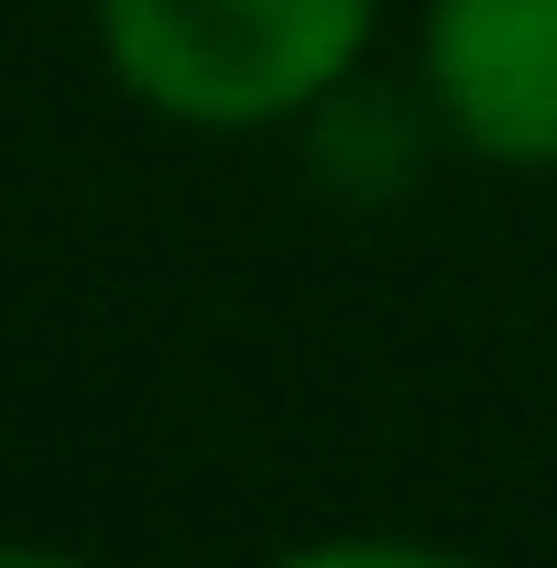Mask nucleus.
Returning <instances> with one entry per match:
<instances>
[{
	"label": "nucleus",
	"instance_id": "f257e3e1",
	"mask_svg": "<svg viewBox=\"0 0 557 568\" xmlns=\"http://www.w3.org/2000/svg\"><path fill=\"white\" fill-rule=\"evenodd\" d=\"M88 22L110 88L198 142L306 132L383 44V0H88Z\"/></svg>",
	"mask_w": 557,
	"mask_h": 568
},
{
	"label": "nucleus",
	"instance_id": "f03ea898",
	"mask_svg": "<svg viewBox=\"0 0 557 568\" xmlns=\"http://www.w3.org/2000/svg\"><path fill=\"white\" fill-rule=\"evenodd\" d=\"M416 110L470 164L557 175V0H426Z\"/></svg>",
	"mask_w": 557,
	"mask_h": 568
},
{
	"label": "nucleus",
	"instance_id": "7ed1b4c3",
	"mask_svg": "<svg viewBox=\"0 0 557 568\" xmlns=\"http://www.w3.org/2000/svg\"><path fill=\"white\" fill-rule=\"evenodd\" d=\"M263 568H492L482 547H448V536H394V525H340V536H295Z\"/></svg>",
	"mask_w": 557,
	"mask_h": 568
},
{
	"label": "nucleus",
	"instance_id": "20e7f679",
	"mask_svg": "<svg viewBox=\"0 0 557 568\" xmlns=\"http://www.w3.org/2000/svg\"><path fill=\"white\" fill-rule=\"evenodd\" d=\"M0 568H99V558H77V547H44V536H0Z\"/></svg>",
	"mask_w": 557,
	"mask_h": 568
}]
</instances>
